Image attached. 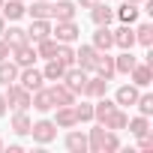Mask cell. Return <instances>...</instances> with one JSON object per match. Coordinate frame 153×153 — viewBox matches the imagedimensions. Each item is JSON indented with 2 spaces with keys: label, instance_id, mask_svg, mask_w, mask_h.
<instances>
[{
  "label": "cell",
  "instance_id": "1",
  "mask_svg": "<svg viewBox=\"0 0 153 153\" xmlns=\"http://www.w3.org/2000/svg\"><path fill=\"white\" fill-rule=\"evenodd\" d=\"M3 99H6V108H12V111H27V108H30V90H24L18 81L6 84Z\"/></svg>",
  "mask_w": 153,
  "mask_h": 153
},
{
  "label": "cell",
  "instance_id": "2",
  "mask_svg": "<svg viewBox=\"0 0 153 153\" xmlns=\"http://www.w3.org/2000/svg\"><path fill=\"white\" fill-rule=\"evenodd\" d=\"M30 135H33L36 144H51V141L57 138V123H54V120H36V123L30 126Z\"/></svg>",
  "mask_w": 153,
  "mask_h": 153
},
{
  "label": "cell",
  "instance_id": "3",
  "mask_svg": "<svg viewBox=\"0 0 153 153\" xmlns=\"http://www.w3.org/2000/svg\"><path fill=\"white\" fill-rule=\"evenodd\" d=\"M9 60L18 66V69H24V66H33L39 57H36V45L33 42H24V45H18V48H12V54H9Z\"/></svg>",
  "mask_w": 153,
  "mask_h": 153
},
{
  "label": "cell",
  "instance_id": "4",
  "mask_svg": "<svg viewBox=\"0 0 153 153\" xmlns=\"http://www.w3.org/2000/svg\"><path fill=\"white\" fill-rule=\"evenodd\" d=\"M51 36L57 39V42H75V39H78L81 36V27L78 24H75V18L72 21H57V27H51Z\"/></svg>",
  "mask_w": 153,
  "mask_h": 153
},
{
  "label": "cell",
  "instance_id": "5",
  "mask_svg": "<svg viewBox=\"0 0 153 153\" xmlns=\"http://www.w3.org/2000/svg\"><path fill=\"white\" fill-rule=\"evenodd\" d=\"M87 75H90V72H84L81 66H69V69L63 72L60 81H63L72 93H81V90H84V81H87Z\"/></svg>",
  "mask_w": 153,
  "mask_h": 153
},
{
  "label": "cell",
  "instance_id": "6",
  "mask_svg": "<svg viewBox=\"0 0 153 153\" xmlns=\"http://www.w3.org/2000/svg\"><path fill=\"white\" fill-rule=\"evenodd\" d=\"M42 81H45V75L39 72V69H33V66H24V69H18V84L24 87V90H39L42 87Z\"/></svg>",
  "mask_w": 153,
  "mask_h": 153
},
{
  "label": "cell",
  "instance_id": "7",
  "mask_svg": "<svg viewBox=\"0 0 153 153\" xmlns=\"http://www.w3.org/2000/svg\"><path fill=\"white\" fill-rule=\"evenodd\" d=\"M96 57H99V51L93 45H81L78 51H75V66H81L84 72H93L96 69Z\"/></svg>",
  "mask_w": 153,
  "mask_h": 153
},
{
  "label": "cell",
  "instance_id": "8",
  "mask_svg": "<svg viewBox=\"0 0 153 153\" xmlns=\"http://www.w3.org/2000/svg\"><path fill=\"white\" fill-rule=\"evenodd\" d=\"M33 24H30V30H27V42H39V39H45V36H51V18H30Z\"/></svg>",
  "mask_w": 153,
  "mask_h": 153
},
{
  "label": "cell",
  "instance_id": "9",
  "mask_svg": "<svg viewBox=\"0 0 153 153\" xmlns=\"http://www.w3.org/2000/svg\"><path fill=\"white\" fill-rule=\"evenodd\" d=\"M111 33H114V45H117L120 51L135 48V30H132V24H120V27L111 30Z\"/></svg>",
  "mask_w": 153,
  "mask_h": 153
},
{
  "label": "cell",
  "instance_id": "10",
  "mask_svg": "<svg viewBox=\"0 0 153 153\" xmlns=\"http://www.w3.org/2000/svg\"><path fill=\"white\" fill-rule=\"evenodd\" d=\"M48 93H51V99H54V108H57V105H75V93H72L63 81H54V84L48 87Z\"/></svg>",
  "mask_w": 153,
  "mask_h": 153
},
{
  "label": "cell",
  "instance_id": "11",
  "mask_svg": "<svg viewBox=\"0 0 153 153\" xmlns=\"http://www.w3.org/2000/svg\"><path fill=\"white\" fill-rule=\"evenodd\" d=\"M129 78H132V84L141 90V87H150V81H153V66H147V63H135L132 66V72H129Z\"/></svg>",
  "mask_w": 153,
  "mask_h": 153
},
{
  "label": "cell",
  "instance_id": "12",
  "mask_svg": "<svg viewBox=\"0 0 153 153\" xmlns=\"http://www.w3.org/2000/svg\"><path fill=\"white\" fill-rule=\"evenodd\" d=\"M99 78H105V81H111L114 75H117V69H114V57L108 54V51H99V57H96V69H93Z\"/></svg>",
  "mask_w": 153,
  "mask_h": 153
},
{
  "label": "cell",
  "instance_id": "13",
  "mask_svg": "<svg viewBox=\"0 0 153 153\" xmlns=\"http://www.w3.org/2000/svg\"><path fill=\"white\" fill-rule=\"evenodd\" d=\"M0 15H3L6 21H18L27 15V6L24 0H3V6H0Z\"/></svg>",
  "mask_w": 153,
  "mask_h": 153
},
{
  "label": "cell",
  "instance_id": "14",
  "mask_svg": "<svg viewBox=\"0 0 153 153\" xmlns=\"http://www.w3.org/2000/svg\"><path fill=\"white\" fill-rule=\"evenodd\" d=\"M75 18V3L72 0H57L51 3V21H72Z\"/></svg>",
  "mask_w": 153,
  "mask_h": 153
},
{
  "label": "cell",
  "instance_id": "15",
  "mask_svg": "<svg viewBox=\"0 0 153 153\" xmlns=\"http://www.w3.org/2000/svg\"><path fill=\"white\" fill-rule=\"evenodd\" d=\"M105 90H108V81H105V78H99V75H87L81 93L90 96V99H99V96H105Z\"/></svg>",
  "mask_w": 153,
  "mask_h": 153
},
{
  "label": "cell",
  "instance_id": "16",
  "mask_svg": "<svg viewBox=\"0 0 153 153\" xmlns=\"http://www.w3.org/2000/svg\"><path fill=\"white\" fill-rule=\"evenodd\" d=\"M30 105H33L39 114H48V111L54 108V99H51V93H48L45 87H39V90L30 93Z\"/></svg>",
  "mask_w": 153,
  "mask_h": 153
},
{
  "label": "cell",
  "instance_id": "17",
  "mask_svg": "<svg viewBox=\"0 0 153 153\" xmlns=\"http://www.w3.org/2000/svg\"><path fill=\"white\" fill-rule=\"evenodd\" d=\"M138 15H141L138 3H129V0H123V6H117V9H114V18H120V24H135V21H138Z\"/></svg>",
  "mask_w": 153,
  "mask_h": 153
},
{
  "label": "cell",
  "instance_id": "18",
  "mask_svg": "<svg viewBox=\"0 0 153 153\" xmlns=\"http://www.w3.org/2000/svg\"><path fill=\"white\" fill-rule=\"evenodd\" d=\"M90 18H93V24H96V27H108V24L114 21V9H111V6H105V3H96V6L90 9Z\"/></svg>",
  "mask_w": 153,
  "mask_h": 153
},
{
  "label": "cell",
  "instance_id": "19",
  "mask_svg": "<svg viewBox=\"0 0 153 153\" xmlns=\"http://www.w3.org/2000/svg\"><path fill=\"white\" fill-rule=\"evenodd\" d=\"M0 39H3L9 48H18V45H24V42H27V30H21V27H3Z\"/></svg>",
  "mask_w": 153,
  "mask_h": 153
},
{
  "label": "cell",
  "instance_id": "20",
  "mask_svg": "<svg viewBox=\"0 0 153 153\" xmlns=\"http://www.w3.org/2000/svg\"><path fill=\"white\" fill-rule=\"evenodd\" d=\"M54 123H57V129H72L75 123V111H72V105H57V114H54Z\"/></svg>",
  "mask_w": 153,
  "mask_h": 153
},
{
  "label": "cell",
  "instance_id": "21",
  "mask_svg": "<svg viewBox=\"0 0 153 153\" xmlns=\"http://www.w3.org/2000/svg\"><path fill=\"white\" fill-rule=\"evenodd\" d=\"M126 123H129V117H126V111L117 105V108L105 117V123H102V126H105V129H111V132H120V129H126Z\"/></svg>",
  "mask_w": 153,
  "mask_h": 153
},
{
  "label": "cell",
  "instance_id": "22",
  "mask_svg": "<svg viewBox=\"0 0 153 153\" xmlns=\"http://www.w3.org/2000/svg\"><path fill=\"white\" fill-rule=\"evenodd\" d=\"M66 150L69 153H87V135L78 132V129H72L66 135Z\"/></svg>",
  "mask_w": 153,
  "mask_h": 153
},
{
  "label": "cell",
  "instance_id": "23",
  "mask_svg": "<svg viewBox=\"0 0 153 153\" xmlns=\"http://www.w3.org/2000/svg\"><path fill=\"white\" fill-rule=\"evenodd\" d=\"M96 51H108V48H114V33L108 30V27H99L96 33H93V42H90Z\"/></svg>",
  "mask_w": 153,
  "mask_h": 153
},
{
  "label": "cell",
  "instance_id": "24",
  "mask_svg": "<svg viewBox=\"0 0 153 153\" xmlns=\"http://www.w3.org/2000/svg\"><path fill=\"white\" fill-rule=\"evenodd\" d=\"M135 99H138V87L132 81L123 84V87H117V93H114V102L117 105H135Z\"/></svg>",
  "mask_w": 153,
  "mask_h": 153
},
{
  "label": "cell",
  "instance_id": "25",
  "mask_svg": "<svg viewBox=\"0 0 153 153\" xmlns=\"http://www.w3.org/2000/svg\"><path fill=\"white\" fill-rule=\"evenodd\" d=\"M57 45H60V42H57L54 36H45V39H39V42H36V57H42V60H51V57L57 54Z\"/></svg>",
  "mask_w": 153,
  "mask_h": 153
},
{
  "label": "cell",
  "instance_id": "26",
  "mask_svg": "<svg viewBox=\"0 0 153 153\" xmlns=\"http://www.w3.org/2000/svg\"><path fill=\"white\" fill-rule=\"evenodd\" d=\"M30 126H33V120H30L27 111H15L12 114V132L15 135H30Z\"/></svg>",
  "mask_w": 153,
  "mask_h": 153
},
{
  "label": "cell",
  "instance_id": "27",
  "mask_svg": "<svg viewBox=\"0 0 153 153\" xmlns=\"http://www.w3.org/2000/svg\"><path fill=\"white\" fill-rule=\"evenodd\" d=\"M12 81H18V66L6 57V60H0V84H12Z\"/></svg>",
  "mask_w": 153,
  "mask_h": 153
},
{
  "label": "cell",
  "instance_id": "28",
  "mask_svg": "<svg viewBox=\"0 0 153 153\" xmlns=\"http://www.w3.org/2000/svg\"><path fill=\"white\" fill-rule=\"evenodd\" d=\"M135 63H138V57L132 54V48H129V51H120V57H114V69L123 72V75H129Z\"/></svg>",
  "mask_w": 153,
  "mask_h": 153
},
{
  "label": "cell",
  "instance_id": "29",
  "mask_svg": "<svg viewBox=\"0 0 153 153\" xmlns=\"http://www.w3.org/2000/svg\"><path fill=\"white\" fill-rule=\"evenodd\" d=\"M114 108H117V102H114V99H105V96H99V102L93 105V120L105 123V117H108Z\"/></svg>",
  "mask_w": 153,
  "mask_h": 153
},
{
  "label": "cell",
  "instance_id": "30",
  "mask_svg": "<svg viewBox=\"0 0 153 153\" xmlns=\"http://www.w3.org/2000/svg\"><path fill=\"white\" fill-rule=\"evenodd\" d=\"M105 126L99 123L96 129H90V135H87V150H93V153H102V144H105Z\"/></svg>",
  "mask_w": 153,
  "mask_h": 153
},
{
  "label": "cell",
  "instance_id": "31",
  "mask_svg": "<svg viewBox=\"0 0 153 153\" xmlns=\"http://www.w3.org/2000/svg\"><path fill=\"white\" fill-rule=\"evenodd\" d=\"M63 72H66V66L57 60V57H51L48 63H45V69H42V75H45V81H60L63 78Z\"/></svg>",
  "mask_w": 153,
  "mask_h": 153
},
{
  "label": "cell",
  "instance_id": "32",
  "mask_svg": "<svg viewBox=\"0 0 153 153\" xmlns=\"http://www.w3.org/2000/svg\"><path fill=\"white\" fill-rule=\"evenodd\" d=\"M54 57H57V60H60V63H63L66 69H69V66H75V48H72L69 42H60V45H57V54H54Z\"/></svg>",
  "mask_w": 153,
  "mask_h": 153
},
{
  "label": "cell",
  "instance_id": "33",
  "mask_svg": "<svg viewBox=\"0 0 153 153\" xmlns=\"http://www.w3.org/2000/svg\"><path fill=\"white\" fill-rule=\"evenodd\" d=\"M126 129H129L135 138H141V135H147V132H150V123H147V117H144V114H138V117H132V120L126 123Z\"/></svg>",
  "mask_w": 153,
  "mask_h": 153
},
{
  "label": "cell",
  "instance_id": "34",
  "mask_svg": "<svg viewBox=\"0 0 153 153\" xmlns=\"http://www.w3.org/2000/svg\"><path fill=\"white\" fill-rule=\"evenodd\" d=\"M30 18H51V3L48 0H33V6L27 9Z\"/></svg>",
  "mask_w": 153,
  "mask_h": 153
},
{
  "label": "cell",
  "instance_id": "35",
  "mask_svg": "<svg viewBox=\"0 0 153 153\" xmlns=\"http://www.w3.org/2000/svg\"><path fill=\"white\" fill-rule=\"evenodd\" d=\"M72 111H75V120H78V123H90V120H93V105H90V102L72 105Z\"/></svg>",
  "mask_w": 153,
  "mask_h": 153
},
{
  "label": "cell",
  "instance_id": "36",
  "mask_svg": "<svg viewBox=\"0 0 153 153\" xmlns=\"http://www.w3.org/2000/svg\"><path fill=\"white\" fill-rule=\"evenodd\" d=\"M135 42L144 45V48H150V45H153V27H150V24H141V27L135 30Z\"/></svg>",
  "mask_w": 153,
  "mask_h": 153
},
{
  "label": "cell",
  "instance_id": "37",
  "mask_svg": "<svg viewBox=\"0 0 153 153\" xmlns=\"http://www.w3.org/2000/svg\"><path fill=\"white\" fill-rule=\"evenodd\" d=\"M135 105H138V111H141L144 117H150V114H153V96H150V93H138Z\"/></svg>",
  "mask_w": 153,
  "mask_h": 153
},
{
  "label": "cell",
  "instance_id": "38",
  "mask_svg": "<svg viewBox=\"0 0 153 153\" xmlns=\"http://www.w3.org/2000/svg\"><path fill=\"white\" fill-rule=\"evenodd\" d=\"M114 150H120V138H117V132H105V144H102V153H114Z\"/></svg>",
  "mask_w": 153,
  "mask_h": 153
},
{
  "label": "cell",
  "instance_id": "39",
  "mask_svg": "<svg viewBox=\"0 0 153 153\" xmlns=\"http://www.w3.org/2000/svg\"><path fill=\"white\" fill-rule=\"evenodd\" d=\"M138 150H153V135H150V132L138 138Z\"/></svg>",
  "mask_w": 153,
  "mask_h": 153
},
{
  "label": "cell",
  "instance_id": "40",
  "mask_svg": "<svg viewBox=\"0 0 153 153\" xmlns=\"http://www.w3.org/2000/svg\"><path fill=\"white\" fill-rule=\"evenodd\" d=\"M9 54H12V48H9V45H6L3 39H0V60H6Z\"/></svg>",
  "mask_w": 153,
  "mask_h": 153
},
{
  "label": "cell",
  "instance_id": "41",
  "mask_svg": "<svg viewBox=\"0 0 153 153\" xmlns=\"http://www.w3.org/2000/svg\"><path fill=\"white\" fill-rule=\"evenodd\" d=\"M96 3H102V0H78V6H81V9H93Z\"/></svg>",
  "mask_w": 153,
  "mask_h": 153
},
{
  "label": "cell",
  "instance_id": "42",
  "mask_svg": "<svg viewBox=\"0 0 153 153\" xmlns=\"http://www.w3.org/2000/svg\"><path fill=\"white\" fill-rule=\"evenodd\" d=\"M6 114V99H3V93H0V117Z\"/></svg>",
  "mask_w": 153,
  "mask_h": 153
},
{
  "label": "cell",
  "instance_id": "43",
  "mask_svg": "<svg viewBox=\"0 0 153 153\" xmlns=\"http://www.w3.org/2000/svg\"><path fill=\"white\" fill-rule=\"evenodd\" d=\"M3 27H6V18H3V15H0V33H3Z\"/></svg>",
  "mask_w": 153,
  "mask_h": 153
},
{
  "label": "cell",
  "instance_id": "44",
  "mask_svg": "<svg viewBox=\"0 0 153 153\" xmlns=\"http://www.w3.org/2000/svg\"><path fill=\"white\" fill-rule=\"evenodd\" d=\"M129 3H144V0H129Z\"/></svg>",
  "mask_w": 153,
  "mask_h": 153
},
{
  "label": "cell",
  "instance_id": "45",
  "mask_svg": "<svg viewBox=\"0 0 153 153\" xmlns=\"http://www.w3.org/2000/svg\"><path fill=\"white\" fill-rule=\"evenodd\" d=\"M0 150H3V141H0Z\"/></svg>",
  "mask_w": 153,
  "mask_h": 153
},
{
  "label": "cell",
  "instance_id": "46",
  "mask_svg": "<svg viewBox=\"0 0 153 153\" xmlns=\"http://www.w3.org/2000/svg\"><path fill=\"white\" fill-rule=\"evenodd\" d=\"M0 6H3V0H0Z\"/></svg>",
  "mask_w": 153,
  "mask_h": 153
}]
</instances>
